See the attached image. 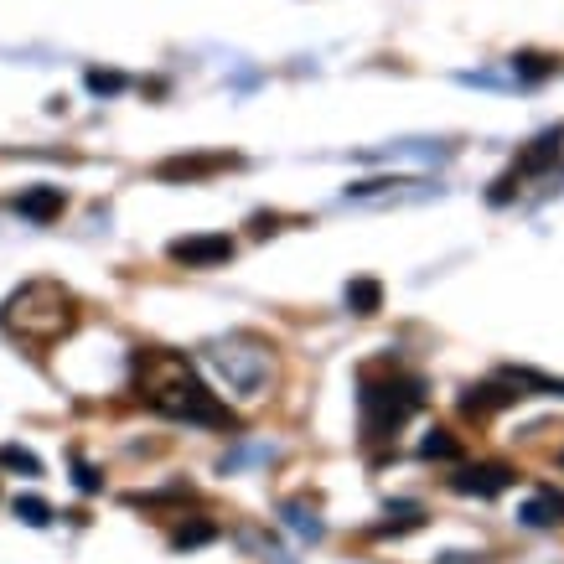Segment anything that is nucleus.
Instances as JSON below:
<instances>
[{"label": "nucleus", "mask_w": 564, "mask_h": 564, "mask_svg": "<svg viewBox=\"0 0 564 564\" xmlns=\"http://www.w3.org/2000/svg\"><path fill=\"white\" fill-rule=\"evenodd\" d=\"M130 383H135V399L145 409H156L161 420L202 425V430H233L239 425V414L207 389L197 378V368L171 347H140L130 358Z\"/></svg>", "instance_id": "nucleus-1"}, {"label": "nucleus", "mask_w": 564, "mask_h": 564, "mask_svg": "<svg viewBox=\"0 0 564 564\" xmlns=\"http://www.w3.org/2000/svg\"><path fill=\"white\" fill-rule=\"evenodd\" d=\"M73 326H78V295L63 280H26L0 306V332L37 347V352L57 347Z\"/></svg>", "instance_id": "nucleus-2"}, {"label": "nucleus", "mask_w": 564, "mask_h": 564, "mask_svg": "<svg viewBox=\"0 0 564 564\" xmlns=\"http://www.w3.org/2000/svg\"><path fill=\"white\" fill-rule=\"evenodd\" d=\"M414 409H425V378L399 368L394 358L368 363L358 373V420H363V440H394L404 430V420Z\"/></svg>", "instance_id": "nucleus-3"}, {"label": "nucleus", "mask_w": 564, "mask_h": 564, "mask_svg": "<svg viewBox=\"0 0 564 564\" xmlns=\"http://www.w3.org/2000/svg\"><path fill=\"white\" fill-rule=\"evenodd\" d=\"M207 363L223 378L228 394L239 399H264L280 378V358H275V342L259 337V332H233V337H218L207 347Z\"/></svg>", "instance_id": "nucleus-4"}, {"label": "nucleus", "mask_w": 564, "mask_h": 564, "mask_svg": "<svg viewBox=\"0 0 564 564\" xmlns=\"http://www.w3.org/2000/svg\"><path fill=\"white\" fill-rule=\"evenodd\" d=\"M171 264H187V270H218L233 259V239L228 233H192V239H176L166 249Z\"/></svg>", "instance_id": "nucleus-5"}, {"label": "nucleus", "mask_w": 564, "mask_h": 564, "mask_svg": "<svg viewBox=\"0 0 564 564\" xmlns=\"http://www.w3.org/2000/svg\"><path fill=\"white\" fill-rule=\"evenodd\" d=\"M518 399H528L523 383L502 373L497 383H477V389H466L461 394V414H466V420H487V414H497V409H513Z\"/></svg>", "instance_id": "nucleus-6"}, {"label": "nucleus", "mask_w": 564, "mask_h": 564, "mask_svg": "<svg viewBox=\"0 0 564 564\" xmlns=\"http://www.w3.org/2000/svg\"><path fill=\"white\" fill-rule=\"evenodd\" d=\"M513 482H518L513 466L482 461V466H461L456 477H451V492H461V497H497V492H508Z\"/></svg>", "instance_id": "nucleus-7"}, {"label": "nucleus", "mask_w": 564, "mask_h": 564, "mask_svg": "<svg viewBox=\"0 0 564 564\" xmlns=\"http://www.w3.org/2000/svg\"><path fill=\"white\" fill-rule=\"evenodd\" d=\"M239 166V156L228 151H213V156H171L156 166L161 182H202V176H218V171H233Z\"/></svg>", "instance_id": "nucleus-8"}, {"label": "nucleus", "mask_w": 564, "mask_h": 564, "mask_svg": "<svg viewBox=\"0 0 564 564\" xmlns=\"http://www.w3.org/2000/svg\"><path fill=\"white\" fill-rule=\"evenodd\" d=\"M559 161H564V125H554V130H544L539 140H533L528 151L518 156L513 176H544V171H554Z\"/></svg>", "instance_id": "nucleus-9"}, {"label": "nucleus", "mask_w": 564, "mask_h": 564, "mask_svg": "<svg viewBox=\"0 0 564 564\" xmlns=\"http://www.w3.org/2000/svg\"><path fill=\"white\" fill-rule=\"evenodd\" d=\"M63 207H68V192H63V187H47V182L16 197V213H21V218H32V223H52V218H63Z\"/></svg>", "instance_id": "nucleus-10"}, {"label": "nucleus", "mask_w": 564, "mask_h": 564, "mask_svg": "<svg viewBox=\"0 0 564 564\" xmlns=\"http://www.w3.org/2000/svg\"><path fill=\"white\" fill-rule=\"evenodd\" d=\"M518 523H528V528H554V523H564V492H533L523 508H518Z\"/></svg>", "instance_id": "nucleus-11"}, {"label": "nucleus", "mask_w": 564, "mask_h": 564, "mask_svg": "<svg viewBox=\"0 0 564 564\" xmlns=\"http://www.w3.org/2000/svg\"><path fill=\"white\" fill-rule=\"evenodd\" d=\"M425 528V508L420 502H399V508L383 513V523H373V539H399V533Z\"/></svg>", "instance_id": "nucleus-12"}, {"label": "nucleus", "mask_w": 564, "mask_h": 564, "mask_svg": "<svg viewBox=\"0 0 564 564\" xmlns=\"http://www.w3.org/2000/svg\"><path fill=\"white\" fill-rule=\"evenodd\" d=\"M420 456H425V461H466V445H461L451 430H430V435L420 440Z\"/></svg>", "instance_id": "nucleus-13"}, {"label": "nucleus", "mask_w": 564, "mask_h": 564, "mask_svg": "<svg viewBox=\"0 0 564 564\" xmlns=\"http://www.w3.org/2000/svg\"><path fill=\"white\" fill-rule=\"evenodd\" d=\"M347 306L358 316H378L383 311V285L378 280H352L347 285Z\"/></svg>", "instance_id": "nucleus-14"}, {"label": "nucleus", "mask_w": 564, "mask_h": 564, "mask_svg": "<svg viewBox=\"0 0 564 564\" xmlns=\"http://www.w3.org/2000/svg\"><path fill=\"white\" fill-rule=\"evenodd\" d=\"M16 518H21L26 528H47V523H52V502L26 492V497H16Z\"/></svg>", "instance_id": "nucleus-15"}, {"label": "nucleus", "mask_w": 564, "mask_h": 564, "mask_svg": "<svg viewBox=\"0 0 564 564\" xmlns=\"http://www.w3.org/2000/svg\"><path fill=\"white\" fill-rule=\"evenodd\" d=\"M218 539V523H182L171 533V549H197V544H213Z\"/></svg>", "instance_id": "nucleus-16"}, {"label": "nucleus", "mask_w": 564, "mask_h": 564, "mask_svg": "<svg viewBox=\"0 0 564 564\" xmlns=\"http://www.w3.org/2000/svg\"><path fill=\"white\" fill-rule=\"evenodd\" d=\"M508 378H518L523 389H544V394H559V399H564V378H549V373H539V368H508Z\"/></svg>", "instance_id": "nucleus-17"}, {"label": "nucleus", "mask_w": 564, "mask_h": 564, "mask_svg": "<svg viewBox=\"0 0 564 564\" xmlns=\"http://www.w3.org/2000/svg\"><path fill=\"white\" fill-rule=\"evenodd\" d=\"M0 466L26 471V477H42V461H37L32 451H21V445H0Z\"/></svg>", "instance_id": "nucleus-18"}, {"label": "nucleus", "mask_w": 564, "mask_h": 564, "mask_svg": "<svg viewBox=\"0 0 564 564\" xmlns=\"http://www.w3.org/2000/svg\"><path fill=\"white\" fill-rule=\"evenodd\" d=\"M513 63H518L523 78H549V73H559V57H544V52H523V57H513Z\"/></svg>", "instance_id": "nucleus-19"}, {"label": "nucleus", "mask_w": 564, "mask_h": 564, "mask_svg": "<svg viewBox=\"0 0 564 564\" xmlns=\"http://www.w3.org/2000/svg\"><path fill=\"white\" fill-rule=\"evenodd\" d=\"M88 88H94V94H120V88H125V73H104V68H94V73H88Z\"/></svg>", "instance_id": "nucleus-20"}, {"label": "nucleus", "mask_w": 564, "mask_h": 564, "mask_svg": "<svg viewBox=\"0 0 564 564\" xmlns=\"http://www.w3.org/2000/svg\"><path fill=\"white\" fill-rule=\"evenodd\" d=\"M73 482H78V492H99V487H104V482H99V471H94V466H83V461H78V477H73Z\"/></svg>", "instance_id": "nucleus-21"}, {"label": "nucleus", "mask_w": 564, "mask_h": 564, "mask_svg": "<svg viewBox=\"0 0 564 564\" xmlns=\"http://www.w3.org/2000/svg\"><path fill=\"white\" fill-rule=\"evenodd\" d=\"M559 466H564V451H559Z\"/></svg>", "instance_id": "nucleus-22"}]
</instances>
